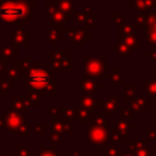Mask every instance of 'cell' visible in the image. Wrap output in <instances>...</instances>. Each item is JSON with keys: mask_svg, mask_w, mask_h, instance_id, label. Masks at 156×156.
<instances>
[{"mask_svg": "<svg viewBox=\"0 0 156 156\" xmlns=\"http://www.w3.org/2000/svg\"><path fill=\"white\" fill-rule=\"evenodd\" d=\"M113 127H115V129H117V132L122 135V138L124 140H128L129 139V130L134 129L135 128V124L134 123H128L127 121L122 119V121L115 123Z\"/></svg>", "mask_w": 156, "mask_h": 156, "instance_id": "8", "label": "cell"}, {"mask_svg": "<svg viewBox=\"0 0 156 156\" xmlns=\"http://www.w3.org/2000/svg\"><path fill=\"white\" fill-rule=\"evenodd\" d=\"M145 90H146V94L151 96L150 101L151 102L156 101V80H147L145 83Z\"/></svg>", "mask_w": 156, "mask_h": 156, "instance_id": "13", "label": "cell"}, {"mask_svg": "<svg viewBox=\"0 0 156 156\" xmlns=\"http://www.w3.org/2000/svg\"><path fill=\"white\" fill-rule=\"evenodd\" d=\"M51 124H52L54 132H57V133L63 134V124H62V121H61V119L58 121V119H56V118H52Z\"/></svg>", "mask_w": 156, "mask_h": 156, "instance_id": "23", "label": "cell"}, {"mask_svg": "<svg viewBox=\"0 0 156 156\" xmlns=\"http://www.w3.org/2000/svg\"><path fill=\"white\" fill-rule=\"evenodd\" d=\"M85 74L91 79H107L111 74L106 73V60L105 57H87L85 60Z\"/></svg>", "mask_w": 156, "mask_h": 156, "instance_id": "2", "label": "cell"}, {"mask_svg": "<svg viewBox=\"0 0 156 156\" xmlns=\"http://www.w3.org/2000/svg\"><path fill=\"white\" fill-rule=\"evenodd\" d=\"M146 138L150 140H156V130L155 129H147L146 130Z\"/></svg>", "mask_w": 156, "mask_h": 156, "instance_id": "26", "label": "cell"}, {"mask_svg": "<svg viewBox=\"0 0 156 156\" xmlns=\"http://www.w3.org/2000/svg\"><path fill=\"white\" fill-rule=\"evenodd\" d=\"M62 111H63V107H46V112H50L54 116H56L57 113H60Z\"/></svg>", "mask_w": 156, "mask_h": 156, "instance_id": "25", "label": "cell"}, {"mask_svg": "<svg viewBox=\"0 0 156 156\" xmlns=\"http://www.w3.org/2000/svg\"><path fill=\"white\" fill-rule=\"evenodd\" d=\"M110 138H111V140H112V143L115 144V145H117V146H122L123 144H124V139L122 138V135L117 132V129H112L111 132H110Z\"/></svg>", "mask_w": 156, "mask_h": 156, "instance_id": "15", "label": "cell"}, {"mask_svg": "<svg viewBox=\"0 0 156 156\" xmlns=\"http://www.w3.org/2000/svg\"><path fill=\"white\" fill-rule=\"evenodd\" d=\"M84 139L89 140L91 144L102 146L110 139V130L107 126H95L91 124L90 128L84 129Z\"/></svg>", "mask_w": 156, "mask_h": 156, "instance_id": "3", "label": "cell"}, {"mask_svg": "<svg viewBox=\"0 0 156 156\" xmlns=\"http://www.w3.org/2000/svg\"><path fill=\"white\" fill-rule=\"evenodd\" d=\"M117 118L119 121H122V119H124V121L132 119V118H134V112L130 108H124L123 111L117 112Z\"/></svg>", "mask_w": 156, "mask_h": 156, "instance_id": "18", "label": "cell"}, {"mask_svg": "<svg viewBox=\"0 0 156 156\" xmlns=\"http://www.w3.org/2000/svg\"><path fill=\"white\" fill-rule=\"evenodd\" d=\"M135 98V87L134 84H124L123 85V101L132 102Z\"/></svg>", "mask_w": 156, "mask_h": 156, "instance_id": "10", "label": "cell"}, {"mask_svg": "<svg viewBox=\"0 0 156 156\" xmlns=\"http://www.w3.org/2000/svg\"><path fill=\"white\" fill-rule=\"evenodd\" d=\"M133 154H134V156H151V149L147 145H145V146L140 147L139 150L134 151Z\"/></svg>", "mask_w": 156, "mask_h": 156, "instance_id": "24", "label": "cell"}, {"mask_svg": "<svg viewBox=\"0 0 156 156\" xmlns=\"http://www.w3.org/2000/svg\"><path fill=\"white\" fill-rule=\"evenodd\" d=\"M146 55H147V56H150V57H151V60L156 61V54H155V52H154V54H150V52H147Z\"/></svg>", "mask_w": 156, "mask_h": 156, "instance_id": "30", "label": "cell"}, {"mask_svg": "<svg viewBox=\"0 0 156 156\" xmlns=\"http://www.w3.org/2000/svg\"><path fill=\"white\" fill-rule=\"evenodd\" d=\"M46 139H48V140H51V141L54 143V145H62V143H63L61 133H57V132H55V133H52V134H49V135L46 136Z\"/></svg>", "mask_w": 156, "mask_h": 156, "instance_id": "21", "label": "cell"}, {"mask_svg": "<svg viewBox=\"0 0 156 156\" xmlns=\"http://www.w3.org/2000/svg\"><path fill=\"white\" fill-rule=\"evenodd\" d=\"M100 155H101V156H119V150H118V147L113 144V145L107 146L106 150L100 151Z\"/></svg>", "mask_w": 156, "mask_h": 156, "instance_id": "17", "label": "cell"}, {"mask_svg": "<svg viewBox=\"0 0 156 156\" xmlns=\"http://www.w3.org/2000/svg\"><path fill=\"white\" fill-rule=\"evenodd\" d=\"M91 112L84 107H78V112H77V117H78V121L79 123L82 124H85V123H91V117H90Z\"/></svg>", "mask_w": 156, "mask_h": 156, "instance_id": "11", "label": "cell"}, {"mask_svg": "<svg viewBox=\"0 0 156 156\" xmlns=\"http://www.w3.org/2000/svg\"><path fill=\"white\" fill-rule=\"evenodd\" d=\"M63 117L67 118H76L77 117V112H78V107H66L63 108Z\"/></svg>", "mask_w": 156, "mask_h": 156, "instance_id": "22", "label": "cell"}, {"mask_svg": "<svg viewBox=\"0 0 156 156\" xmlns=\"http://www.w3.org/2000/svg\"><path fill=\"white\" fill-rule=\"evenodd\" d=\"M91 124L95 126H106V117L104 116V113H98L95 112V117L91 118Z\"/></svg>", "mask_w": 156, "mask_h": 156, "instance_id": "19", "label": "cell"}, {"mask_svg": "<svg viewBox=\"0 0 156 156\" xmlns=\"http://www.w3.org/2000/svg\"><path fill=\"white\" fill-rule=\"evenodd\" d=\"M99 104L100 101H98L93 94H84L79 99V106L89 110L91 113L96 112V107L99 106Z\"/></svg>", "mask_w": 156, "mask_h": 156, "instance_id": "5", "label": "cell"}, {"mask_svg": "<svg viewBox=\"0 0 156 156\" xmlns=\"http://www.w3.org/2000/svg\"><path fill=\"white\" fill-rule=\"evenodd\" d=\"M99 106L105 111V112H118V101H117V96L112 95L110 98H107L104 102H100Z\"/></svg>", "mask_w": 156, "mask_h": 156, "instance_id": "9", "label": "cell"}, {"mask_svg": "<svg viewBox=\"0 0 156 156\" xmlns=\"http://www.w3.org/2000/svg\"><path fill=\"white\" fill-rule=\"evenodd\" d=\"M61 121L63 124V134H73V118L63 117Z\"/></svg>", "mask_w": 156, "mask_h": 156, "instance_id": "16", "label": "cell"}, {"mask_svg": "<svg viewBox=\"0 0 156 156\" xmlns=\"http://www.w3.org/2000/svg\"><path fill=\"white\" fill-rule=\"evenodd\" d=\"M37 156H62V152L56 150L55 146H51V147H45V146H41L40 147V151H38Z\"/></svg>", "mask_w": 156, "mask_h": 156, "instance_id": "12", "label": "cell"}, {"mask_svg": "<svg viewBox=\"0 0 156 156\" xmlns=\"http://www.w3.org/2000/svg\"><path fill=\"white\" fill-rule=\"evenodd\" d=\"M68 156H79V152L76 150H71V151H68Z\"/></svg>", "mask_w": 156, "mask_h": 156, "instance_id": "28", "label": "cell"}, {"mask_svg": "<svg viewBox=\"0 0 156 156\" xmlns=\"http://www.w3.org/2000/svg\"><path fill=\"white\" fill-rule=\"evenodd\" d=\"M145 145H146V141L145 140H129V150L132 152L139 150L140 147H143Z\"/></svg>", "mask_w": 156, "mask_h": 156, "instance_id": "20", "label": "cell"}, {"mask_svg": "<svg viewBox=\"0 0 156 156\" xmlns=\"http://www.w3.org/2000/svg\"><path fill=\"white\" fill-rule=\"evenodd\" d=\"M35 127H37V133H39V134L45 133V124L40 123V124H35Z\"/></svg>", "mask_w": 156, "mask_h": 156, "instance_id": "27", "label": "cell"}, {"mask_svg": "<svg viewBox=\"0 0 156 156\" xmlns=\"http://www.w3.org/2000/svg\"><path fill=\"white\" fill-rule=\"evenodd\" d=\"M110 79L112 80V84L113 85H118V84H122L123 80H124V74L119 73L118 68H113L112 69V73L110 76Z\"/></svg>", "mask_w": 156, "mask_h": 156, "instance_id": "14", "label": "cell"}, {"mask_svg": "<svg viewBox=\"0 0 156 156\" xmlns=\"http://www.w3.org/2000/svg\"><path fill=\"white\" fill-rule=\"evenodd\" d=\"M79 89H80L82 91H84L85 94H94V93H96L98 90L101 89V85L98 84V83H96L94 79H91V78H85V79L80 80V83H79Z\"/></svg>", "mask_w": 156, "mask_h": 156, "instance_id": "6", "label": "cell"}, {"mask_svg": "<svg viewBox=\"0 0 156 156\" xmlns=\"http://www.w3.org/2000/svg\"><path fill=\"white\" fill-rule=\"evenodd\" d=\"M155 80H156V79H155Z\"/></svg>", "mask_w": 156, "mask_h": 156, "instance_id": "31", "label": "cell"}, {"mask_svg": "<svg viewBox=\"0 0 156 156\" xmlns=\"http://www.w3.org/2000/svg\"><path fill=\"white\" fill-rule=\"evenodd\" d=\"M23 7L13 5V4H7L5 6H2L1 11H0V16L5 20V21H15L20 17L23 16Z\"/></svg>", "mask_w": 156, "mask_h": 156, "instance_id": "4", "label": "cell"}, {"mask_svg": "<svg viewBox=\"0 0 156 156\" xmlns=\"http://www.w3.org/2000/svg\"><path fill=\"white\" fill-rule=\"evenodd\" d=\"M27 89H32L40 95H56V80L51 79L50 73L43 68H34L27 76Z\"/></svg>", "mask_w": 156, "mask_h": 156, "instance_id": "1", "label": "cell"}, {"mask_svg": "<svg viewBox=\"0 0 156 156\" xmlns=\"http://www.w3.org/2000/svg\"><path fill=\"white\" fill-rule=\"evenodd\" d=\"M119 156H134V154H132V152H124V151H121L119 150Z\"/></svg>", "mask_w": 156, "mask_h": 156, "instance_id": "29", "label": "cell"}, {"mask_svg": "<svg viewBox=\"0 0 156 156\" xmlns=\"http://www.w3.org/2000/svg\"><path fill=\"white\" fill-rule=\"evenodd\" d=\"M150 106H151V101H147L144 95L135 96L134 100L132 101V110L136 111V112H140V113L145 112L146 107H150Z\"/></svg>", "mask_w": 156, "mask_h": 156, "instance_id": "7", "label": "cell"}]
</instances>
